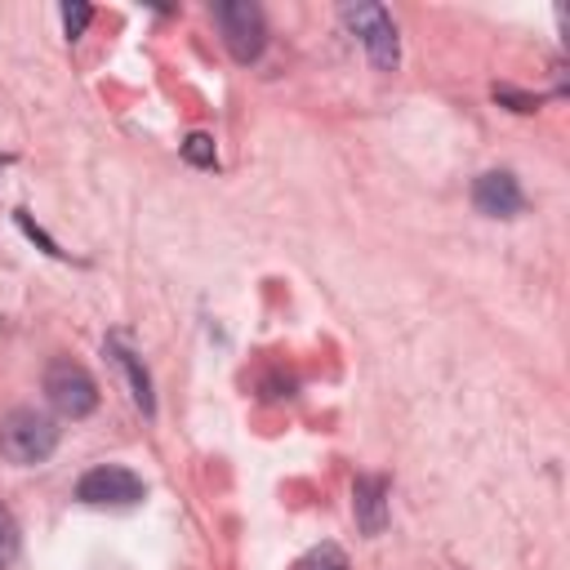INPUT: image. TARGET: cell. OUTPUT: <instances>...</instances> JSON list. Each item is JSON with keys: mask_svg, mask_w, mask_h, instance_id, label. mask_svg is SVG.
<instances>
[{"mask_svg": "<svg viewBox=\"0 0 570 570\" xmlns=\"http://www.w3.org/2000/svg\"><path fill=\"white\" fill-rule=\"evenodd\" d=\"M107 352H111V361L125 370V379H129V392H134L138 410H142V414H156V396H151V379H147V370H142V356H138V352H129L120 338H107Z\"/></svg>", "mask_w": 570, "mask_h": 570, "instance_id": "obj_8", "label": "cell"}, {"mask_svg": "<svg viewBox=\"0 0 570 570\" xmlns=\"http://www.w3.org/2000/svg\"><path fill=\"white\" fill-rule=\"evenodd\" d=\"M352 517H356L361 534H383V525H387V481L383 476H356Z\"/></svg>", "mask_w": 570, "mask_h": 570, "instance_id": "obj_7", "label": "cell"}, {"mask_svg": "<svg viewBox=\"0 0 570 570\" xmlns=\"http://www.w3.org/2000/svg\"><path fill=\"white\" fill-rule=\"evenodd\" d=\"M58 445V423L31 405H18L0 419V459L18 463V468H31V463H45Z\"/></svg>", "mask_w": 570, "mask_h": 570, "instance_id": "obj_1", "label": "cell"}, {"mask_svg": "<svg viewBox=\"0 0 570 570\" xmlns=\"http://www.w3.org/2000/svg\"><path fill=\"white\" fill-rule=\"evenodd\" d=\"M89 18H94V9H89V4H62V27H67V40L85 36Z\"/></svg>", "mask_w": 570, "mask_h": 570, "instance_id": "obj_12", "label": "cell"}, {"mask_svg": "<svg viewBox=\"0 0 570 570\" xmlns=\"http://www.w3.org/2000/svg\"><path fill=\"white\" fill-rule=\"evenodd\" d=\"M214 18L223 27V40H227V53L236 62H254L267 45V22H263V9L254 0H218L214 4Z\"/></svg>", "mask_w": 570, "mask_h": 570, "instance_id": "obj_3", "label": "cell"}, {"mask_svg": "<svg viewBox=\"0 0 570 570\" xmlns=\"http://www.w3.org/2000/svg\"><path fill=\"white\" fill-rule=\"evenodd\" d=\"M183 160L209 169V165H214V138H209V134H187V142H183Z\"/></svg>", "mask_w": 570, "mask_h": 570, "instance_id": "obj_10", "label": "cell"}, {"mask_svg": "<svg viewBox=\"0 0 570 570\" xmlns=\"http://www.w3.org/2000/svg\"><path fill=\"white\" fill-rule=\"evenodd\" d=\"M18 543H22V534H18V521H13V512L0 503V570H9V566H13V557H18Z\"/></svg>", "mask_w": 570, "mask_h": 570, "instance_id": "obj_9", "label": "cell"}, {"mask_svg": "<svg viewBox=\"0 0 570 570\" xmlns=\"http://www.w3.org/2000/svg\"><path fill=\"white\" fill-rule=\"evenodd\" d=\"M472 205L481 214H490V218H512V214H521L525 196H521V187H517V178L508 169H490V174H481L472 183Z\"/></svg>", "mask_w": 570, "mask_h": 570, "instance_id": "obj_6", "label": "cell"}, {"mask_svg": "<svg viewBox=\"0 0 570 570\" xmlns=\"http://www.w3.org/2000/svg\"><path fill=\"white\" fill-rule=\"evenodd\" d=\"M494 98H499V102H512V111H534V107H539V98L517 94V89H508V85H494Z\"/></svg>", "mask_w": 570, "mask_h": 570, "instance_id": "obj_13", "label": "cell"}, {"mask_svg": "<svg viewBox=\"0 0 570 570\" xmlns=\"http://www.w3.org/2000/svg\"><path fill=\"white\" fill-rule=\"evenodd\" d=\"M343 22L361 36V45H365V53H370V62L379 71L396 67L401 40H396V22H392V13L383 4H343Z\"/></svg>", "mask_w": 570, "mask_h": 570, "instance_id": "obj_4", "label": "cell"}, {"mask_svg": "<svg viewBox=\"0 0 570 570\" xmlns=\"http://www.w3.org/2000/svg\"><path fill=\"white\" fill-rule=\"evenodd\" d=\"M45 396H49V405H53L62 419H85V414L98 410V383H94V374H89L80 361H71V356L49 361V370H45Z\"/></svg>", "mask_w": 570, "mask_h": 570, "instance_id": "obj_2", "label": "cell"}, {"mask_svg": "<svg viewBox=\"0 0 570 570\" xmlns=\"http://www.w3.org/2000/svg\"><path fill=\"white\" fill-rule=\"evenodd\" d=\"M142 494H147L142 476H134V472L120 468V463H98V468H89V472L76 481V499L89 503V508H129V503H138Z\"/></svg>", "mask_w": 570, "mask_h": 570, "instance_id": "obj_5", "label": "cell"}, {"mask_svg": "<svg viewBox=\"0 0 570 570\" xmlns=\"http://www.w3.org/2000/svg\"><path fill=\"white\" fill-rule=\"evenodd\" d=\"M298 570H347V557H343L334 543H321V548H316Z\"/></svg>", "mask_w": 570, "mask_h": 570, "instance_id": "obj_11", "label": "cell"}]
</instances>
